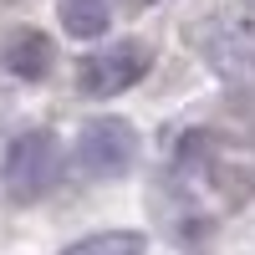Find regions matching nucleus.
Wrapping results in <instances>:
<instances>
[{"mask_svg": "<svg viewBox=\"0 0 255 255\" xmlns=\"http://www.w3.org/2000/svg\"><path fill=\"white\" fill-rule=\"evenodd\" d=\"M199 51L220 77H255V5L215 10L199 26Z\"/></svg>", "mask_w": 255, "mask_h": 255, "instance_id": "2", "label": "nucleus"}, {"mask_svg": "<svg viewBox=\"0 0 255 255\" xmlns=\"http://www.w3.org/2000/svg\"><path fill=\"white\" fill-rule=\"evenodd\" d=\"M148 67H153V51H148L143 41H113V46L82 56L77 87H82V97H123L128 87L143 82Z\"/></svg>", "mask_w": 255, "mask_h": 255, "instance_id": "4", "label": "nucleus"}, {"mask_svg": "<svg viewBox=\"0 0 255 255\" xmlns=\"http://www.w3.org/2000/svg\"><path fill=\"white\" fill-rule=\"evenodd\" d=\"M143 5H148V0H143Z\"/></svg>", "mask_w": 255, "mask_h": 255, "instance_id": "9", "label": "nucleus"}, {"mask_svg": "<svg viewBox=\"0 0 255 255\" xmlns=\"http://www.w3.org/2000/svg\"><path fill=\"white\" fill-rule=\"evenodd\" d=\"M204 143H209L204 133H194V138H184V148H204ZM204 158H209V153H179V163H184V168H189V163H204Z\"/></svg>", "mask_w": 255, "mask_h": 255, "instance_id": "8", "label": "nucleus"}, {"mask_svg": "<svg viewBox=\"0 0 255 255\" xmlns=\"http://www.w3.org/2000/svg\"><path fill=\"white\" fill-rule=\"evenodd\" d=\"M72 158H77V168L87 179H123V174H133V163H138V133L123 118H92L77 133Z\"/></svg>", "mask_w": 255, "mask_h": 255, "instance_id": "3", "label": "nucleus"}, {"mask_svg": "<svg viewBox=\"0 0 255 255\" xmlns=\"http://www.w3.org/2000/svg\"><path fill=\"white\" fill-rule=\"evenodd\" d=\"M143 250H148V235H138V230H97V235L72 240L61 255H143Z\"/></svg>", "mask_w": 255, "mask_h": 255, "instance_id": "7", "label": "nucleus"}, {"mask_svg": "<svg viewBox=\"0 0 255 255\" xmlns=\"http://www.w3.org/2000/svg\"><path fill=\"white\" fill-rule=\"evenodd\" d=\"M56 15H61V31H67V36L97 41V36H108V26H113V0H61Z\"/></svg>", "mask_w": 255, "mask_h": 255, "instance_id": "6", "label": "nucleus"}, {"mask_svg": "<svg viewBox=\"0 0 255 255\" xmlns=\"http://www.w3.org/2000/svg\"><path fill=\"white\" fill-rule=\"evenodd\" d=\"M61 174V143L46 128H31V133L10 138L5 148V189L15 204H36Z\"/></svg>", "mask_w": 255, "mask_h": 255, "instance_id": "1", "label": "nucleus"}, {"mask_svg": "<svg viewBox=\"0 0 255 255\" xmlns=\"http://www.w3.org/2000/svg\"><path fill=\"white\" fill-rule=\"evenodd\" d=\"M0 61H5L10 77H20V82H41V77L56 67V46H51L46 31L15 26V31L5 36V46H0Z\"/></svg>", "mask_w": 255, "mask_h": 255, "instance_id": "5", "label": "nucleus"}]
</instances>
